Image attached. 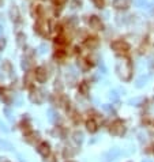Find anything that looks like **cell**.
Here are the masks:
<instances>
[{"instance_id":"cell-1","label":"cell","mask_w":154,"mask_h":162,"mask_svg":"<svg viewBox=\"0 0 154 162\" xmlns=\"http://www.w3.org/2000/svg\"><path fill=\"white\" fill-rule=\"evenodd\" d=\"M117 70L119 75L123 80H130L131 76H132V64H131L130 59L128 57H122V59L117 61Z\"/></svg>"},{"instance_id":"cell-2","label":"cell","mask_w":154,"mask_h":162,"mask_svg":"<svg viewBox=\"0 0 154 162\" xmlns=\"http://www.w3.org/2000/svg\"><path fill=\"white\" fill-rule=\"evenodd\" d=\"M34 30L38 33L40 36L42 37H48L49 36V33H51V25H49V20L47 18H37L36 20V25H34Z\"/></svg>"},{"instance_id":"cell-3","label":"cell","mask_w":154,"mask_h":162,"mask_svg":"<svg viewBox=\"0 0 154 162\" xmlns=\"http://www.w3.org/2000/svg\"><path fill=\"white\" fill-rule=\"evenodd\" d=\"M111 46L116 53H119V55H126L127 52L130 51V45H128L124 40H115L111 44Z\"/></svg>"},{"instance_id":"cell-4","label":"cell","mask_w":154,"mask_h":162,"mask_svg":"<svg viewBox=\"0 0 154 162\" xmlns=\"http://www.w3.org/2000/svg\"><path fill=\"white\" fill-rule=\"evenodd\" d=\"M112 135H116V136H122L124 132H126V124L122 120H116L111 124V128H109Z\"/></svg>"},{"instance_id":"cell-5","label":"cell","mask_w":154,"mask_h":162,"mask_svg":"<svg viewBox=\"0 0 154 162\" xmlns=\"http://www.w3.org/2000/svg\"><path fill=\"white\" fill-rule=\"evenodd\" d=\"M37 80L36 78V71H28L25 74V78H23V83H25V87L28 89H32L33 87V83Z\"/></svg>"},{"instance_id":"cell-6","label":"cell","mask_w":154,"mask_h":162,"mask_svg":"<svg viewBox=\"0 0 154 162\" xmlns=\"http://www.w3.org/2000/svg\"><path fill=\"white\" fill-rule=\"evenodd\" d=\"M37 151H38L40 155H42L44 158H48L51 155V146L48 142H41L37 147Z\"/></svg>"},{"instance_id":"cell-7","label":"cell","mask_w":154,"mask_h":162,"mask_svg":"<svg viewBox=\"0 0 154 162\" xmlns=\"http://www.w3.org/2000/svg\"><path fill=\"white\" fill-rule=\"evenodd\" d=\"M36 78H37V82H40V83L47 82V79H48V70L45 67H37L36 68Z\"/></svg>"},{"instance_id":"cell-8","label":"cell","mask_w":154,"mask_h":162,"mask_svg":"<svg viewBox=\"0 0 154 162\" xmlns=\"http://www.w3.org/2000/svg\"><path fill=\"white\" fill-rule=\"evenodd\" d=\"M30 99L36 104H41L44 101V95L41 94V91H40L38 89L32 87V89H30Z\"/></svg>"},{"instance_id":"cell-9","label":"cell","mask_w":154,"mask_h":162,"mask_svg":"<svg viewBox=\"0 0 154 162\" xmlns=\"http://www.w3.org/2000/svg\"><path fill=\"white\" fill-rule=\"evenodd\" d=\"M87 22H89V26L91 29H94V30H101L102 29V22H101V19H100L98 16H95V15L90 16Z\"/></svg>"},{"instance_id":"cell-10","label":"cell","mask_w":154,"mask_h":162,"mask_svg":"<svg viewBox=\"0 0 154 162\" xmlns=\"http://www.w3.org/2000/svg\"><path fill=\"white\" fill-rule=\"evenodd\" d=\"M131 6V0H113V7L116 10H127Z\"/></svg>"},{"instance_id":"cell-11","label":"cell","mask_w":154,"mask_h":162,"mask_svg":"<svg viewBox=\"0 0 154 162\" xmlns=\"http://www.w3.org/2000/svg\"><path fill=\"white\" fill-rule=\"evenodd\" d=\"M10 16L14 23H19L20 22V12H19V8L16 6H12L11 10H10Z\"/></svg>"},{"instance_id":"cell-12","label":"cell","mask_w":154,"mask_h":162,"mask_svg":"<svg viewBox=\"0 0 154 162\" xmlns=\"http://www.w3.org/2000/svg\"><path fill=\"white\" fill-rule=\"evenodd\" d=\"M100 44V40L97 38V37L91 36V37H87L86 40H85V45H86L87 48H90V49H94V48L98 46Z\"/></svg>"},{"instance_id":"cell-13","label":"cell","mask_w":154,"mask_h":162,"mask_svg":"<svg viewBox=\"0 0 154 162\" xmlns=\"http://www.w3.org/2000/svg\"><path fill=\"white\" fill-rule=\"evenodd\" d=\"M78 66L82 68L83 71H87V70L93 66V63H91L89 59H86V57H79L78 59Z\"/></svg>"},{"instance_id":"cell-14","label":"cell","mask_w":154,"mask_h":162,"mask_svg":"<svg viewBox=\"0 0 154 162\" xmlns=\"http://www.w3.org/2000/svg\"><path fill=\"white\" fill-rule=\"evenodd\" d=\"M38 139H40V135L37 134V132H34V131H30L29 134H25V140L28 143H36L38 142Z\"/></svg>"},{"instance_id":"cell-15","label":"cell","mask_w":154,"mask_h":162,"mask_svg":"<svg viewBox=\"0 0 154 162\" xmlns=\"http://www.w3.org/2000/svg\"><path fill=\"white\" fill-rule=\"evenodd\" d=\"M42 12H44L42 6H38V4H33L32 6V15L34 16V18H41V16H42Z\"/></svg>"},{"instance_id":"cell-16","label":"cell","mask_w":154,"mask_h":162,"mask_svg":"<svg viewBox=\"0 0 154 162\" xmlns=\"http://www.w3.org/2000/svg\"><path fill=\"white\" fill-rule=\"evenodd\" d=\"M86 128L89 132H95V131L98 130V124H97V121H95L94 119H90V120H87L86 121Z\"/></svg>"},{"instance_id":"cell-17","label":"cell","mask_w":154,"mask_h":162,"mask_svg":"<svg viewBox=\"0 0 154 162\" xmlns=\"http://www.w3.org/2000/svg\"><path fill=\"white\" fill-rule=\"evenodd\" d=\"M79 93L82 95H87V93H89V85H87V82H82L81 85H79L78 87Z\"/></svg>"},{"instance_id":"cell-18","label":"cell","mask_w":154,"mask_h":162,"mask_svg":"<svg viewBox=\"0 0 154 162\" xmlns=\"http://www.w3.org/2000/svg\"><path fill=\"white\" fill-rule=\"evenodd\" d=\"M25 40H26V36H25L23 33H18L16 34V44H18V46H22L25 44Z\"/></svg>"},{"instance_id":"cell-19","label":"cell","mask_w":154,"mask_h":162,"mask_svg":"<svg viewBox=\"0 0 154 162\" xmlns=\"http://www.w3.org/2000/svg\"><path fill=\"white\" fill-rule=\"evenodd\" d=\"M64 56H66V52H64V49H61V48H59V49L55 52V57L57 60H63Z\"/></svg>"},{"instance_id":"cell-20","label":"cell","mask_w":154,"mask_h":162,"mask_svg":"<svg viewBox=\"0 0 154 162\" xmlns=\"http://www.w3.org/2000/svg\"><path fill=\"white\" fill-rule=\"evenodd\" d=\"M20 128H22V131H25V134H29L30 131H33L32 128H30V124H29L28 121H22V123H20Z\"/></svg>"},{"instance_id":"cell-21","label":"cell","mask_w":154,"mask_h":162,"mask_svg":"<svg viewBox=\"0 0 154 162\" xmlns=\"http://www.w3.org/2000/svg\"><path fill=\"white\" fill-rule=\"evenodd\" d=\"M6 95H7V90H6L4 87H1V86H0V98H1V99H4L6 102H8V99L6 98Z\"/></svg>"},{"instance_id":"cell-22","label":"cell","mask_w":154,"mask_h":162,"mask_svg":"<svg viewBox=\"0 0 154 162\" xmlns=\"http://www.w3.org/2000/svg\"><path fill=\"white\" fill-rule=\"evenodd\" d=\"M95 4V7H98V8H102L104 6H105V0H93Z\"/></svg>"},{"instance_id":"cell-23","label":"cell","mask_w":154,"mask_h":162,"mask_svg":"<svg viewBox=\"0 0 154 162\" xmlns=\"http://www.w3.org/2000/svg\"><path fill=\"white\" fill-rule=\"evenodd\" d=\"M1 68H3V70H7V74H10V72H11V64L8 63V61H6V63H3V66H1Z\"/></svg>"},{"instance_id":"cell-24","label":"cell","mask_w":154,"mask_h":162,"mask_svg":"<svg viewBox=\"0 0 154 162\" xmlns=\"http://www.w3.org/2000/svg\"><path fill=\"white\" fill-rule=\"evenodd\" d=\"M74 136H75V138H74L75 142H81V140H82V134H81V132H75Z\"/></svg>"},{"instance_id":"cell-25","label":"cell","mask_w":154,"mask_h":162,"mask_svg":"<svg viewBox=\"0 0 154 162\" xmlns=\"http://www.w3.org/2000/svg\"><path fill=\"white\" fill-rule=\"evenodd\" d=\"M52 1H53V4H55V6H59V7H60V6H63L67 0H52Z\"/></svg>"},{"instance_id":"cell-26","label":"cell","mask_w":154,"mask_h":162,"mask_svg":"<svg viewBox=\"0 0 154 162\" xmlns=\"http://www.w3.org/2000/svg\"><path fill=\"white\" fill-rule=\"evenodd\" d=\"M67 155H68V157H72V151L68 150V149H66V150H64V157L67 158Z\"/></svg>"},{"instance_id":"cell-27","label":"cell","mask_w":154,"mask_h":162,"mask_svg":"<svg viewBox=\"0 0 154 162\" xmlns=\"http://www.w3.org/2000/svg\"><path fill=\"white\" fill-rule=\"evenodd\" d=\"M4 46H6V40H4V38H0V51H3Z\"/></svg>"},{"instance_id":"cell-28","label":"cell","mask_w":154,"mask_h":162,"mask_svg":"<svg viewBox=\"0 0 154 162\" xmlns=\"http://www.w3.org/2000/svg\"><path fill=\"white\" fill-rule=\"evenodd\" d=\"M138 4H139V6H145L146 1H145V0H138Z\"/></svg>"},{"instance_id":"cell-29","label":"cell","mask_w":154,"mask_h":162,"mask_svg":"<svg viewBox=\"0 0 154 162\" xmlns=\"http://www.w3.org/2000/svg\"><path fill=\"white\" fill-rule=\"evenodd\" d=\"M0 162H10V161H8L7 158H1V157H0Z\"/></svg>"},{"instance_id":"cell-30","label":"cell","mask_w":154,"mask_h":162,"mask_svg":"<svg viewBox=\"0 0 154 162\" xmlns=\"http://www.w3.org/2000/svg\"><path fill=\"white\" fill-rule=\"evenodd\" d=\"M3 1H4V0H0V6H1V4H3Z\"/></svg>"},{"instance_id":"cell-31","label":"cell","mask_w":154,"mask_h":162,"mask_svg":"<svg viewBox=\"0 0 154 162\" xmlns=\"http://www.w3.org/2000/svg\"><path fill=\"white\" fill-rule=\"evenodd\" d=\"M67 162H75V161H71V159H68V161Z\"/></svg>"},{"instance_id":"cell-32","label":"cell","mask_w":154,"mask_h":162,"mask_svg":"<svg viewBox=\"0 0 154 162\" xmlns=\"http://www.w3.org/2000/svg\"><path fill=\"white\" fill-rule=\"evenodd\" d=\"M0 29H1V27H0Z\"/></svg>"}]
</instances>
